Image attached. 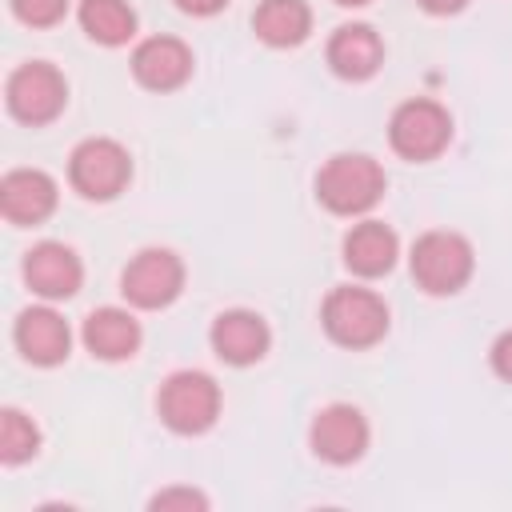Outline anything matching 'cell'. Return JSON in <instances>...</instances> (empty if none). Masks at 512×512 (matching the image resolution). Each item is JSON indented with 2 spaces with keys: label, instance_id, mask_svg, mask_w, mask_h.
<instances>
[{
  "label": "cell",
  "instance_id": "7a4b0ae2",
  "mask_svg": "<svg viewBox=\"0 0 512 512\" xmlns=\"http://www.w3.org/2000/svg\"><path fill=\"white\" fill-rule=\"evenodd\" d=\"M412 280L428 292V296H452L472 280L476 268V252L460 232L448 228H432L412 244Z\"/></svg>",
  "mask_w": 512,
  "mask_h": 512
},
{
  "label": "cell",
  "instance_id": "8992f818",
  "mask_svg": "<svg viewBox=\"0 0 512 512\" xmlns=\"http://www.w3.org/2000/svg\"><path fill=\"white\" fill-rule=\"evenodd\" d=\"M68 180L84 200H116L132 180V156L108 136L80 140L68 156Z\"/></svg>",
  "mask_w": 512,
  "mask_h": 512
},
{
  "label": "cell",
  "instance_id": "ffe728a7",
  "mask_svg": "<svg viewBox=\"0 0 512 512\" xmlns=\"http://www.w3.org/2000/svg\"><path fill=\"white\" fill-rule=\"evenodd\" d=\"M36 448H40V428L20 408H4L0 412V460L20 464V460L36 456Z\"/></svg>",
  "mask_w": 512,
  "mask_h": 512
},
{
  "label": "cell",
  "instance_id": "7c38bea8",
  "mask_svg": "<svg viewBox=\"0 0 512 512\" xmlns=\"http://www.w3.org/2000/svg\"><path fill=\"white\" fill-rule=\"evenodd\" d=\"M208 340H212V352H216L224 364L244 368V364H256V360L268 352L272 332H268V324H264L260 312L228 308V312H220V316L212 320Z\"/></svg>",
  "mask_w": 512,
  "mask_h": 512
},
{
  "label": "cell",
  "instance_id": "52a82bcc",
  "mask_svg": "<svg viewBox=\"0 0 512 512\" xmlns=\"http://www.w3.org/2000/svg\"><path fill=\"white\" fill-rule=\"evenodd\" d=\"M8 112L20 120V124H52L64 104H68V84L60 76V68H52L48 60H28L20 64L12 76H8Z\"/></svg>",
  "mask_w": 512,
  "mask_h": 512
},
{
  "label": "cell",
  "instance_id": "30bf717a",
  "mask_svg": "<svg viewBox=\"0 0 512 512\" xmlns=\"http://www.w3.org/2000/svg\"><path fill=\"white\" fill-rule=\"evenodd\" d=\"M24 280L36 296L44 300H68L80 292V280H84V268H80V256L60 244V240H40L36 248H28L24 256Z\"/></svg>",
  "mask_w": 512,
  "mask_h": 512
},
{
  "label": "cell",
  "instance_id": "5b68a950",
  "mask_svg": "<svg viewBox=\"0 0 512 512\" xmlns=\"http://www.w3.org/2000/svg\"><path fill=\"white\" fill-rule=\"evenodd\" d=\"M452 140V116L444 104L436 100H404L392 120H388V144L396 156L412 160V164H424V160H436Z\"/></svg>",
  "mask_w": 512,
  "mask_h": 512
},
{
  "label": "cell",
  "instance_id": "d4e9b609",
  "mask_svg": "<svg viewBox=\"0 0 512 512\" xmlns=\"http://www.w3.org/2000/svg\"><path fill=\"white\" fill-rule=\"evenodd\" d=\"M424 12H432V16H452V12H460L468 0H416Z\"/></svg>",
  "mask_w": 512,
  "mask_h": 512
},
{
  "label": "cell",
  "instance_id": "603a6c76",
  "mask_svg": "<svg viewBox=\"0 0 512 512\" xmlns=\"http://www.w3.org/2000/svg\"><path fill=\"white\" fill-rule=\"evenodd\" d=\"M492 372H496L500 380H508V384H512V328H508V332H500V336H496V344H492Z\"/></svg>",
  "mask_w": 512,
  "mask_h": 512
},
{
  "label": "cell",
  "instance_id": "8fae6325",
  "mask_svg": "<svg viewBox=\"0 0 512 512\" xmlns=\"http://www.w3.org/2000/svg\"><path fill=\"white\" fill-rule=\"evenodd\" d=\"M132 76L148 92H172L192 76V48L176 36H148L132 52Z\"/></svg>",
  "mask_w": 512,
  "mask_h": 512
},
{
  "label": "cell",
  "instance_id": "277c9868",
  "mask_svg": "<svg viewBox=\"0 0 512 512\" xmlns=\"http://www.w3.org/2000/svg\"><path fill=\"white\" fill-rule=\"evenodd\" d=\"M156 408H160V420L180 432V436H200L216 424L220 416V384L208 376V372H196V368H184V372H172L164 384H160V396H156Z\"/></svg>",
  "mask_w": 512,
  "mask_h": 512
},
{
  "label": "cell",
  "instance_id": "d6986e66",
  "mask_svg": "<svg viewBox=\"0 0 512 512\" xmlns=\"http://www.w3.org/2000/svg\"><path fill=\"white\" fill-rule=\"evenodd\" d=\"M76 16H80V28L88 32V40H96L104 48H120L136 36V12L128 0H80Z\"/></svg>",
  "mask_w": 512,
  "mask_h": 512
},
{
  "label": "cell",
  "instance_id": "e0dca14e",
  "mask_svg": "<svg viewBox=\"0 0 512 512\" xmlns=\"http://www.w3.org/2000/svg\"><path fill=\"white\" fill-rule=\"evenodd\" d=\"M84 348L96 360H128L140 348V320L124 308H96L84 320Z\"/></svg>",
  "mask_w": 512,
  "mask_h": 512
},
{
  "label": "cell",
  "instance_id": "6da1fadb",
  "mask_svg": "<svg viewBox=\"0 0 512 512\" xmlns=\"http://www.w3.org/2000/svg\"><path fill=\"white\" fill-rule=\"evenodd\" d=\"M384 168L364 152H336L316 172V200L336 216H360L384 196Z\"/></svg>",
  "mask_w": 512,
  "mask_h": 512
},
{
  "label": "cell",
  "instance_id": "ba28073f",
  "mask_svg": "<svg viewBox=\"0 0 512 512\" xmlns=\"http://www.w3.org/2000/svg\"><path fill=\"white\" fill-rule=\"evenodd\" d=\"M120 292L136 308H168L184 292V264L172 248H144L124 264Z\"/></svg>",
  "mask_w": 512,
  "mask_h": 512
},
{
  "label": "cell",
  "instance_id": "3957f363",
  "mask_svg": "<svg viewBox=\"0 0 512 512\" xmlns=\"http://www.w3.org/2000/svg\"><path fill=\"white\" fill-rule=\"evenodd\" d=\"M320 324L340 348H372L388 332V304L372 288L344 284V288H332L324 296Z\"/></svg>",
  "mask_w": 512,
  "mask_h": 512
},
{
  "label": "cell",
  "instance_id": "cb8c5ba5",
  "mask_svg": "<svg viewBox=\"0 0 512 512\" xmlns=\"http://www.w3.org/2000/svg\"><path fill=\"white\" fill-rule=\"evenodd\" d=\"M224 4L228 0H176V8L188 12V16H216Z\"/></svg>",
  "mask_w": 512,
  "mask_h": 512
},
{
  "label": "cell",
  "instance_id": "484cf974",
  "mask_svg": "<svg viewBox=\"0 0 512 512\" xmlns=\"http://www.w3.org/2000/svg\"><path fill=\"white\" fill-rule=\"evenodd\" d=\"M336 4H344V8H360V4H368V0H336Z\"/></svg>",
  "mask_w": 512,
  "mask_h": 512
},
{
  "label": "cell",
  "instance_id": "2e32d148",
  "mask_svg": "<svg viewBox=\"0 0 512 512\" xmlns=\"http://www.w3.org/2000/svg\"><path fill=\"white\" fill-rule=\"evenodd\" d=\"M396 256H400V240H396V232H392L388 224H380V220H360V224H352L348 236H344V264H348V272H356V276H364V280L392 272Z\"/></svg>",
  "mask_w": 512,
  "mask_h": 512
},
{
  "label": "cell",
  "instance_id": "5bb4252c",
  "mask_svg": "<svg viewBox=\"0 0 512 512\" xmlns=\"http://www.w3.org/2000/svg\"><path fill=\"white\" fill-rule=\"evenodd\" d=\"M16 348L28 364H40V368H52L68 356L72 348V328L60 312L52 308H24L20 320H16Z\"/></svg>",
  "mask_w": 512,
  "mask_h": 512
},
{
  "label": "cell",
  "instance_id": "7402d4cb",
  "mask_svg": "<svg viewBox=\"0 0 512 512\" xmlns=\"http://www.w3.org/2000/svg\"><path fill=\"white\" fill-rule=\"evenodd\" d=\"M152 508H208V496L192 488H168L152 496Z\"/></svg>",
  "mask_w": 512,
  "mask_h": 512
},
{
  "label": "cell",
  "instance_id": "9a60e30c",
  "mask_svg": "<svg viewBox=\"0 0 512 512\" xmlns=\"http://www.w3.org/2000/svg\"><path fill=\"white\" fill-rule=\"evenodd\" d=\"M328 64L344 80H368L384 64V40L372 24H340L328 40Z\"/></svg>",
  "mask_w": 512,
  "mask_h": 512
},
{
  "label": "cell",
  "instance_id": "44dd1931",
  "mask_svg": "<svg viewBox=\"0 0 512 512\" xmlns=\"http://www.w3.org/2000/svg\"><path fill=\"white\" fill-rule=\"evenodd\" d=\"M12 12L28 28H52V24L64 20L68 0H12Z\"/></svg>",
  "mask_w": 512,
  "mask_h": 512
},
{
  "label": "cell",
  "instance_id": "ac0fdd59",
  "mask_svg": "<svg viewBox=\"0 0 512 512\" xmlns=\"http://www.w3.org/2000/svg\"><path fill=\"white\" fill-rule=\"evenodd\" d=\"M252 32L272 48H296L312 32V8L304 0H260L252 12Z\"/></svg>",
  "mask_w": 512,
  "mask_h": 512
},
{
  "label": "cell",
  "instance_id": "4fadbf2b",
  "mask_svg": "<svg viewBox=\"0 0 512 512\" xmlns=\"http://www.w3.org/2000/svg\"><path fill=\"white\" fill-rule=\"evenodd\" d=\"M0 212L12 224H40L56 212V180L40 168H16L0 180Z\"/></svg>",
  "mask_w": 512,
  "mask_h": 512
},
{
  "label": "cell",
  "instance_id": "9c48e42d",
  "mask_svg": "<svg viewBox=\"0 0 512 512\" xmlns=\"http://www.w3.org/2000/svg\"><path fill=\"white\" fill-rule=\"evenodd\" d=\"M308 444L324 464H356L368 452V420L352 404H328L316 412Z\"/></svg>",
  "mask_w": 512,
  "mask_h": 512
}]
</instances>
